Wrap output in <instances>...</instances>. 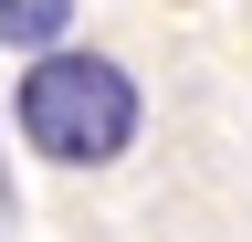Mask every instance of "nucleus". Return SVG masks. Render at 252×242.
<instances>
[{
  "instance_id": "1",
  "label": "nucleus",
  "mask_w": 252,
  "mask_h": 242,
  "mask_svg": "<svg viewBox=\"0 0 252 242\" xmlns=\"http://www.w3.org/2000/svg\"><path fill=\"white\" fill-rule=\"evenodd\" d=\"M11 116H21V137L42 147L53 169H105V158L137 147V74H126L116 53L53 42V53H32V74L11 84Z\"/></svg>"
},
{
  "instance_id": "2",
  "label": "nucleus",
  "mask_w": 252,
  "mask_h": 242,
  "mask_svg": "<svg viewBox=\"0 0 252 242\" xmlns=\"http://www.w3.org/2000/svg\"><path fill=\"white\" fill-rule=\"evenodd\" d=\"M74 32V0H0V42L11 53H53Z\"/></svg>"
}]
</instances>
